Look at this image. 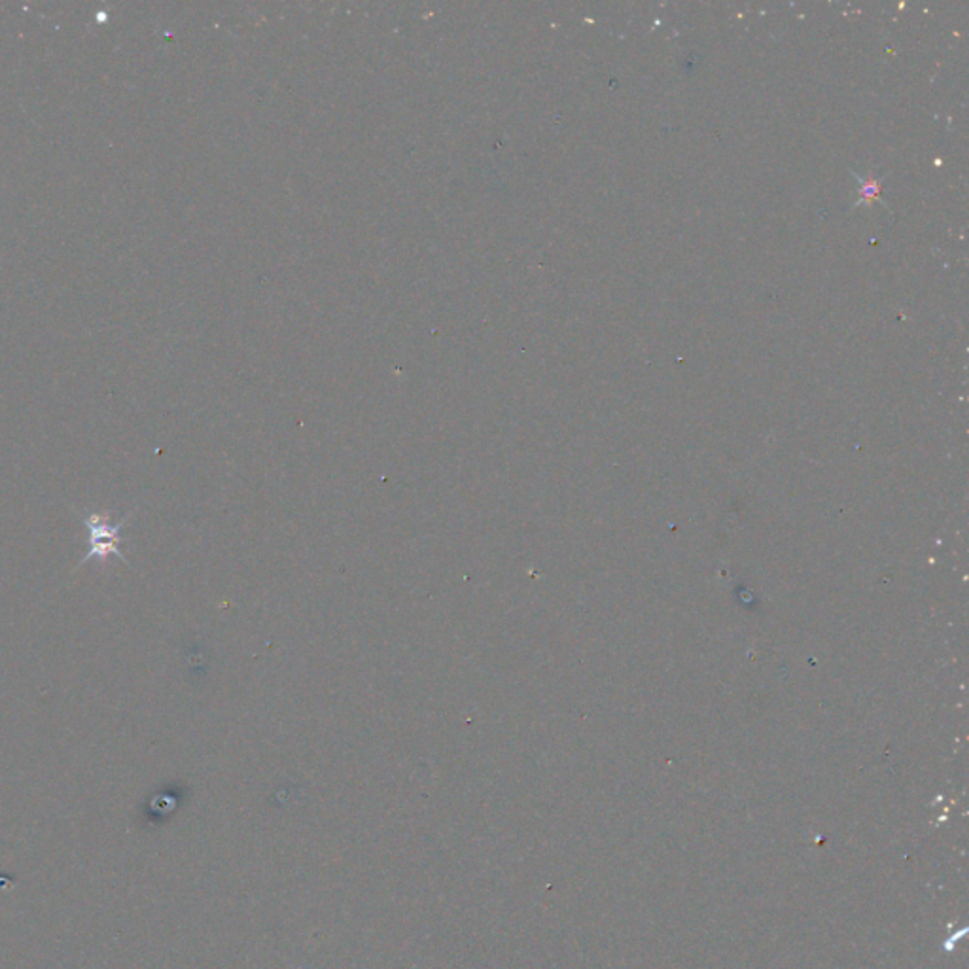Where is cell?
I'll list each match as a JSON object with an SVG mask.
<instances>
[{
  "instance_id": "obj_1",
  "label": "cell",
  "mask_w": 969,
  "mask_h": 969,
  "mask_svg": "<svg viewBox=\"0 0 969 969\" xmlns=\"http://www.w3.org/2000/svg\"><path fill=\"white\" fill-rule=\"evenodd\" d=\"M127 519H129V513H125L122 521H117V523H110V513H89L84 518V526L88 529V551L82 559L80 567L89 561H107L110 555H114L120 561L125 562V557L120 549V544H122L120 536H122Z\"/></svg>"
},
{
  "instance_id": "obj_2",
  "label": "cell",
  "mask_w": 969,
  "mask_h": 969,
  "mask_svg": "<svg viewBox=\"0 0 969 969\" xmlns=\"http://www.w3.org/2000/svg\"><path fill=\"white\" fill-rule=\"evenodd\" d=\"M860 186V203H873V201H877V199H879V194H881V183H879V181H871V178H861Z\"/></svg>"
}]
</instances>
